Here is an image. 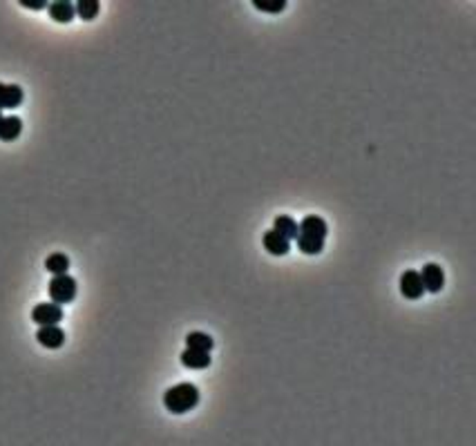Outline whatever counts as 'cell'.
Returning a JSON list of instances; mask_svg holds the SVG:
<instances>
[{"label":"cell","mask_w":476,"mask_h":446,"mask_svg":"<svg viewBox=\"0 0 476 446\" xmlns=\"http://www.w3.org/2000/svg\"><path fill=\"white\" fill-rule=\"evenodd\" d=\"M74 12L76 16H81L83 21H94L101 12V3L99 0H79L74 5Z\"/></svg>","instance_id":"obj_16"},{"label":"cell","mask_w":476,"mask_h":446,"mask_svg":"<svg viewBox=\"0 0 476 446\" xmlns=\"http://www.w3.org/2000/svg\"><path fill=\"white\" fill-rule=\"evenodd\" d=\"M32 321L38 323V326H58L63 321V308L54 301L38 303L32 310Z\"/></svg>","instance_id":"obj_3"},{"label":"cell","mask_w":476,"mask_h":446,"mask_svg":"<svg viewBox=\"0 0 476 446\" xmlns=\"http://www.w3.org/2000/svg\"><path fill=\"white\" fill-rule=\"evenodd\" d=\"M36 342L40 346L56 351V348H60L65 344V330L58 328V326H40L36 330Z\"/></svg>","instance_id":"obj_9"},{"label":"cell","mask_w":476,"mask_h":446,"mask_svg":"<svg viewBox=\"0 0 476 446\" xmlns=\"http://www.w3.org/2000/svg\"><path fill=\"white\" fill-rule=\"evenodd\" d=\"M273 230H278L282 237H287L291 241L298 237V221L289 214H278L273 221Z\"/></svg>","instance_id":"obj_14"},{"label":"cell","mask_w":476,"mask_h":446,"mask_svg":"<svg viewBox=\"0 0 476 446\" xmlns=\"http://www.w3.org/2000/svg\"><path fill=\"white\" fill-rule=\"evenodd\" d=\"M21 5L27 7V10H34V12L47 10V3H45V0H21Z\"/></svg>","instance_id":"obj_18"},{"label":"cell","mask_w":476,"mask_h":446,"mask_svg":"<svg viewBox=\"0 0 476 446\" xmlns=\"http://www.w3.org/2000/svg\"><path fill=\"white\" fill-rule=\"evenodd\" d=\"M23 132V121L19 116H3L0 121V141L12 143Z\"/></svg>","instance_id":"obj_12"},{"label":"cell","mask_w":476,"mask_h":446,"mask_svg":"<svg viewBox=\"0 0 476 446\" xmlns=\"http://www.w3.org/2000/svg\"><path fill=\"white\" fill-rule=\"evenodd\" d=\"M0 121H3V112H0Z\"/></svg>","instance_id":"obj_19"},{"label":"cell","mask_w":476,"mask_h":446,"mask_svg":"<svg viewBox=\"0 0 476 446\" xmlns=\"http://www.w3.org/2000/svg\"><path fill=\"white\" fill-rule=\"evenodd\" d=\"M262 246L264 250L268 252V255H273V257H284V255H289V250H291V241L287 237H282V234L278 230H266L264 232V237H262Z\"/></svg>","instance_id":"obj_7"},{"label":"cell","mask_w":476,"mask_h":446,"mask_svg":"<svg viewBox=\"0 0 476 446\" xmlns=\"http://www.w3.org/2000/svg\"><path fill=\"white\" fill-rule=\"evenodd\" d=\"M47 293L51 297V301L63 306V303H72L76 299V293H79V284L76 279L70 275H54L47 286Z\"/></svg>","instance_id":"obj_2"},{"label":"cell","mask_w":476,"mask_h":446,"mask_svg":"<svg viewBox=\"0 0 476 446\" xmlns=\"http://www.w3.org/2000/svg\"><path fill=\"white\" fill-rule=\"evenodd\" d=\"M199 404V391L195 384L181 382L163 393V406L172 415H184Z\"/></svg>","instance_id":"obj_1"},{"label":"cell","mask_w":476,"mask_h":446,"mask_svg":"<svg viewBox=\"0 0 476 446\" xmlns=\"http://www.w3.org/2000/svg\"><path fill=\"white\" fill-rule=\"evenodd\" d=\"M179 362L188 371H204V369H209V366H211V353L195 351V348H186V351L179 355Z\"/></svg>","instance_id":"obj_10"},{"label":"cell","mask_w":476,"mask_h":446,"mask_svg":"<svg viewBox=\"0 0 476 446\" xmlns=\"http://www.w3.org/2000/svg\"><path fill=\"white\" fill-rule=\"evenodd\" d=\"M401 295L405 297V299H420L423 295H425V288H423V282H420V273H416V270H405V273L401 275Z\"/></svg>","instance_id":"obj_5"},{"label":"cell","mask_w":476,"mask_h":446,"mask_svg":"<svg viewBox=\"0 0 476 446\" xmlns=\"http://www.w3.org/2000/svg\"><path fill=\"white\" fill-rule=\"evenodd\" d=\"M47 12L49 18L56 23H72V18L76 16L74 5L67 3V0H54V3H47Z\"/></svg>","instance_id":"obj_11"},{"label":"cell","mask_w":476,"mask_h":446,"mask_svg":"<svg viewBox=\"0 0 476 446\" xmlns=\"http://www.w3.org/2000/svg\"><path fill=\"white\" fill-rule=\"evenodd\" d=\"M420 282L423 288L429 293H440L445 286V273L438 264H425L420 270Z\"/></svg>","instance_id":"obj_6"},{"label":"cell","mask_w":476,"mask_h":446,"mask_svg":"<svg viewBox=\"0 0 476 446\" xmlns=\"http://www.w3.org/2000/svg\"><path fill=\"white\" fill-rule=\"evenodd\" d=\"M298 234H302V237L318 239V241H324L326 234H329V225H326V221H324L322 216L309 214V216H305L298 223Z\"/></svg>","instance_id":"obj_4"},{"label":"cell","mask_w":476,"mask_h":446,"mask_svg":"<svg viewBox=\"0 0 476 446\" xmlns=\"http://www.w3.org/2000/svg\"><path fill=\"white\" fill-rule=\"evenodd\" d=\"M25 101V92L21 85H7L0 83V112L3 110H16Z\"/></svg>","instance_id":"obj_8"},{"label":"cell","mask_w":476,"mask_h":446,"mask_svg":"<svg viewBox=\"0 0 476 446\" xmlns=\"http://www.w3.org/2000/svg\"><path fill=\"white\" fill-rule=\"evenodd\" d=\"M45 270L51 275H65L70 270V257L63 255V252H51L45 259Z\"/></svg>","instance_id":"obj_15"},{"label":"cell","mask_w":476,"mask_h":446,"mask_svg":"<svg viewBox=\"0 0 476 446\" xmlns=\"http://www.w3.org/2000/svg\"><path fill=\"white\" fill-rule=\"evenodd\" d=\"M253 7L264 14H282L287 10V0H253Z\"/></svg>","instance_id":"obj_17"},{"label":"cell","mask_w":476,"mask_h":446,"mask_svg":"<svg viewBox=\"0 0 476 446\" xmlns=\"http://www.w3.org/2000/svg\"><path fill=\"white\" fill-rule=\"evenodd\" d=\"M186 348H195V351H206V353H211L213 348H215V342H213V337L209 335V332H188L186 335Z\"/></svg>","instance_id":"obj_13"}]
</instances>
